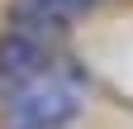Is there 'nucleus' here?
Instances as JSON below:
<instances>
[{
  "mask_svg": "<svg viewBox=\"0 0 133 129\" xmlns=\"http://www.w3.org/2000/svg\"><path fill=\"white\" fill-rule=\"evenodd\" d=\"M43 72H48V48H43V38L24 34V29H14V34L0 38V81L24 86V81H33V77H43Z\"/></svg>",
  "mask_w": 133,
  "mask_h": 129,
  "instance_id": "f03ea898",
  "label": "nucleus"
},
{
  "mask_svg": "<svg viewBox=\"0 0 133 129\" xmlns=\"http://www.w3.org/2000/svg\"><path fill=\"white\" fill-rule=\"evenodd\" d=\"M90 0H19L14 5V14H38V19H71V14H81Z\"/></svg>",
  "mask_w": 133,
  "mask_h": 129,
  "instance_id": "7ed1b4c3",
  "label": "nucleus"
},
{
  "mask_svg": "<svg viewBox=\"0 0 133 129\" xmlns=\"http://www.w3.org/2000/svg\"><path fill=\"white\" fill-rule=\"evenodd\" d=\"M76 110H81L76 77L43 72V77H33V81L19 86V96L5 110V120H10V129H62L66 120H76Z\"/></svg>",
  "mask_w": 133,
  "mask_h": 129,
  "instance_id": "f257e3e1",
  "label": "nucleus"
}]
</instances>
